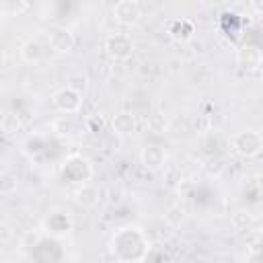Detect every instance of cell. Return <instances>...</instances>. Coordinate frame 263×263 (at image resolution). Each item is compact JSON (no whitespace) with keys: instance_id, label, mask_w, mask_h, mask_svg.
<instances>
[{"instance_id":"22","label":"cell","mask_w":263,"mask_h":263,"mask_svg":"<svg viewBox=\"0 0 263 263\" xmlns=\"http://www.w3.org/2000/svg\"><path fill=\"white\" fill-rule=\"evenodd\" d=\"M148 127H150V132H154V134H162V132H166L168 121H166L164 115H160V113H152V115L148 117Z\"/></svg>"},{"instance_id":"27","label":"cell","mask_w":263,"mask_h":263,"mask_svg":"<svg viewBox=\"0 0 263 263\" xmlns=\"http://www.w3.org/2000/svg\"><path fill=\"white\" fill-rule=\"evenodd\" d=\"M249 6H251L255 12H261V0H249Z\"/></svg>"},{"instance_id":"11","label":"cell","mask_w":263,"mask_h":263,"mask_svg":"<svg viewBox=\"0 0 263 263\" xmlns=\"http://www.w3.org/2000/svg\"><path fill=\"white\" fill-rule=\"evenodd\" d=\"M136 127H138V119H136V115L129 113V111H119V113L113 115V119H111V129H113L117 136L136 134Z\"/></svg>"},{"instance_id":"5","label":"cell","mask_w":263,"mask_h":263,"mask_svg":"<svg viewBox=\"0 0 263 263\" xmlns=\"http://www.w3.org/2000/svg\"><path fill=\"white\" fill-rule=\"evenodd\" d=\"M113 16L121 25H134L142 16V8L136 0H117L113 6Z\"/></svg>"},{"instance_id":"2","label":"cell","mask_w":263,"mask_h":263,"mask_svg":"<svg viewBox=\"0 0 263 263\" xmlns=\"http://www.w3.org/2000/svg\"><path fill=\"white\" fill-rule=\"evenodd\" d=\"M105 51L115 62H125L134 53V41L125 33H113L105 39Z\"/></svg>"},{"instance_id":"24","label":"cell","mask_w":263,"mask_h":263,"mask_svg":"<svg viewBox=\"0 0 263 263\" xmlns=\"http://www.w3.org/2000/svg\"><path fill=\"white\" fill-rule=\"evenodd\" d=\"M18 127H21V119H18L14 113H6V115L2 117V129H4V132H10V134H12V132H16Z\"/></svg>"},{"instance_id":"16","label":"cell","mask_w":263,"mask_h":263,"mask_svg":"<svg viewBox=\"0 0 263 263\" xmlns=\"http://www.w3.org/2000/svg\"><path fill=\"white\" fill-rule=\"evenodd\" d=\"M224 168H226V162H224V158H220V156H208L205 158V162H203V171L210 175V177H220L222 173H224Z\"/></svg>"},{"instance_id":"10","label":"cell","mask_w":263,"mask_h":263,"mask_svg":"<svg viewBox=\"0 0 263 263\" xmlns=\"http://www.w3.org/2000/svg\"><path fill=\"white\" fill-rule=\"evenodd\" d=\"M140 160L148 171H160L166 164V152L162 146H144L140 152Z\"/></svg>"},{"instance_id":"26","label":"cell","mask_w":263,"mask_h":263,"mask_svg":"<svg viewBox=\"0 0 263 263\" xmlns=\"http://www.w3.org/2000/svg\"><path fill=\"white\" fill-rule=\"evenodd\" d=\"M193 127H195L197 132H208V129H210V119H208L205 115H197V119L193 121Z\"/></svg>"},{"instance_id":"17","label":"cell","mask_w":263,"mask_h":263,"mask_svg":"<svg viewBox=\"0 0 263 263\" xmlns=\"http://www.w3.org/2000/svg\"><path fill=\"white\" fill-rule=\"evenodd\" d=\"M230 224L234 226V230H251V226L255 224V218L249 212H234L230 218Z\"/></svg>"},{"instance_id":"18","label":"cell","mask_w":263,"mask_h":263,"mask_svg":"<svg viewBox=\"0 0 263 263\" xmlns=\"http://www.w3.org/2000/svg\"><path fill=\"white\" fill-rule=\"evenodd\" d=\"M16 187H18L16 177L8 171H2L0 173V195H12L16 191Z\"/></svg>"},{"instance_id":"3","label":"cell","mask_w":263,"mask_h":263,"mask_svg":"<svg viewBox=\"0 0 263 263\" xmlns=\"http://www.w3.org/2000/svg\"><path fill=\"white\" fill-rule=\"evenodd\" d=\"M51 105H53L55 111H60L64 115H76L80 111V107H82V95L72 90V88H68V86H64V88L53 92Z\"/></svg>"},{"instance_id":"19","label":"cell","mask_w":263,"mask_h":263,"mask_svg":"<svg viewBox=\"0 0 263 263\" xmlns=\"http://www.w3.org/2000/svg\"><path fill=\"white\" fill-rule=\"evenodd\" d=\"M105 127H107V119H105V115H101V113H92V115H88V117L84 119V129L90 132V134H99V132H103Z\"/></svg>"},{"instance_id":"9","label":"cell","mask_w":263,"mask_h":263,"mask_svg":"<svg viewBox=\"0 0 263 263\" xmlns=\"http://www.w3.org/2000/svg\"><path fill=\"white\" fill-rule=\"evenodd\" d=\"M166 33L173 41H179V43H187L193 39V33H195V27L189 18H173L168 21L166 25Z\"/></svg>"},{"instance_id":"1","label":"cell","mask_w":263,"mask_h":263,"mask_svg":"<svg viewBox=\"0 0 263 263\" xmlns=\"http://www.w3.org/2000/svg\"><path fill=\"white\" fill-rule=\"evenodd\" d=\"M230 144H232V150L238 156H242V158H255V156L261 154L263 138L255 129H245V132L234 134L232 140H230Z\"/></svg>"},{"instance_id":"13","label":"cell","mask_w":263,"mask_h":263,"mask_svg":"<svg viewBox=\"0 0 263 263\" xmlns=\"http://www.w3.org/2000/svg\"><path fill=\"white\" fill-rule=\"evenodd\" d=\"M21 58L23 62L27 64H37L43 60V47L37 39H27L23 45H21Z\"/></svg>"},{"instance_id":"15","label":"cell","mask_w":263,"mask_h":263,"mask_svg":"<svg viewBox=\"0 0 263 263\" xmlns=\"http://www.w3.org/2000/svg\"><path fill=\"white\" fill-rule=\"evenodd\" d=\"M162 168H164L162 171L164 185L166 187H181V183H183V171H181V166H177V164H164Z\"/></svg>"},{"instance_id":"6","label":"cell","mask_w":263,"mask_h":263,"mask_svg":"<svg viewBox=\"0 0 263 263\" xmlns=\"http://www.w3.org/2000/svg\"><path fill=\"white\" fill-rule=\"evenodd\" d=\"M76 45V37L70 29L66 27H58L49 33V47L55 51V53H70Z\"/></svg>"},{"instance_id":"12","label":"cell","mask_w":263,"mask_h":263,"mask_svg":"<svg viewBox=\"0 0 263 263\" xmlns=\"http://www.w3.org/2000/svg\"><path fill=\"white\" fill-rule=\"evenodd\" d=\"M45 228L47 232H53V234H68L72 230V220L64 212H53L45 220Z\"/></svg>"},{"instance_id":"25","label":"cell","mask_w":263,"mask_h":263,"mask_svg":"<svg viewBox=\"0 0 263 263\" xmlns=\"http://www.w3.org/2000/svg\"><path fill=\"white\" fill-rule=\"evenodd\" d=\"M12 240V228L4 222H0V245H6Z\"/></svg>"},{"instance_id":"23","label":"cell","mask_w":263,"mask_h":263,"mask_svg":"<svg viewBox=\"0 0 263 263\" xmlns=\"http://www.w3.org/2000/svg\"><path fill=\"white\" fill-rule=\"evenodd\" d=\"M53 129H55L60 136H68V134H72V129H74V121L70 119V115H64V117H60V119L53 121Z\"/></svg>"},{"instance_id":"4","label":"cell","mask_w":263,"mask_h":263,"mask_svg":"<svg viewBox=\"0 0 263 263\" xmlns=\"http://www.w3.org/2000/svg\"><path fill=\"white\" fill-rule=\"evenodd\" d=\"M82 168H90V162L86 158H82V156H70V158H66V162L62 166V175H64L66 181L80 185V183H86L90 179L88 175H82L80 173Z\"/></svg>"},{"instance_id":"14","label":"cell","mask_w":263,"mask_h":263,"mask_svg":"<svg viewBox=\"0 0 263 263\" xmlns=\"http://www.w3.org/2000/svg\"><path fill=\"white\" fill-rule=\"evenodd\" d=\"M164 222L171 226V228H179L187 222V210L181 205V203H173L164 210Z\"/></svg>"},{"instance_id":"8","label":"cell","mask_w":263,"mask_h":263,"mask_svg":"<svg viewBox=\"0 0 263 263\" xmlns=\"http://www.w3.org/2000/svg\"><path fill=\"white\" fill-rule=\"evenodd\" d=\"M72 197H74V201H76L80 208L90 210V208H97V205H99V201H101V191H99V187H95L92 183H80V185L74 189Z\"/></svg>"},{"instance_id":"20","label":"cell","mask_w":263,"mask_h":263,"mask_svg":"<svg viewBox=\"0 0 263 263\" xmlns=\"http://www.w3.org/2000/svg\"><path fill=\"white\" fill-rule=\"evenodd\" d=\"M66 86H68V88H72V90H76V92H80V95H84V92H86V88H88V78H86L82 72H76V74L68 76Z\"/></svg>"},{"instance_id":"7","label":"cell","mask_w":263,"mask_h":263,"mask_svg":"<svg viewBox=\"0 0 263 263\" xmlns=\"http://www.w3.org/2000/svg\"><path fill=\"white\" fill-rule=\"evenodd\" d=\"M236 62L240 68H245L247 72H257L263 64V53L257 45H242L236 51Z\"/></svg>"},{"instance_id":"21","label":"cell","mask_w":263,"mask_h":263,"mask_svg":"<svg viewBox=\"0 0 263 263\" xmlns=\"http://www.w3.org/2000/svg\"><path fill=\"white\" fill-rule=\"evenodd\" d=\"M41 236H43V232H41V230H27V232L21 236V249H25V251L35 249V247L39 245Z\"/></svg>"}]
</instances>
